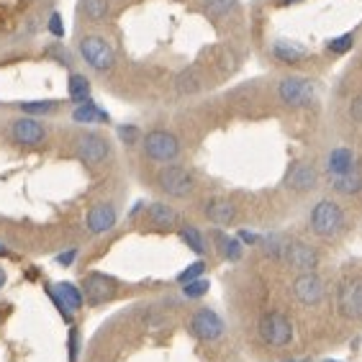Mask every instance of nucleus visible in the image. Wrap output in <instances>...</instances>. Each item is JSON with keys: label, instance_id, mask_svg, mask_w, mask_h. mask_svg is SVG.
Instances as JSON below:
<instances>
[{"label": "nucleus", "instance_id": "nucleus-1", "mask_svg": "<svg viewBox=\"0 0 362 362\" xmlns=\"http://www.w3.org/2000/svg\"><path fill=\"white\" fill-rule=\"evenodd\" d=\"M344 223H347L344 209L334 198H321L308 211V231L316 239H324V242H332V239L339 237L344 231Z\"/></svg>", "mask_w": 362, "mask_h": 362}, {"label": "nucleus", "instance_id": "nucleus-2", "mask_svg": "<svg viewBox=\"0 0 362 362\" xmlns=\"http://www.w3.org/2000/svg\"><path fill=\"white\" fill-rule=\"evenodd\" d=\"M141 152L149 162L173 165V162L180 160L182 141L177 139V134L168 132V129H152L141 136Z\"/></svg>", "mask_w": 362, "mask_h": 362}, {"label": "nucleus", "instance_id": "nucleus-3", "mask_svg": "<svg viewBox=\"0 0 362 362\" xmlns=\"http://www.w3.org/2000/svg\"><path fill=\"white\" fill-rule=\"evenodd\" d=\"M257 334L267 347L286 349L296 339V327H293L291 316L283 314V311H267L257 324Z\"/></svg>", "mask_w": 362, "mask_h": 362}, {"label": "nucleus", "instance_id": "nucleus-4", "mask_svg": "<svg viewBox=\"0 0 362 362\" xmlns=\"http://www.w3.org/2000/svg\"><path fill=\"white\" fill-rule=\"evenodd\" d=\"M77 52H80V59L95 72H111L116 67V49L103 36L85 34L77 44Z\"/></svg>", "mask_w": 362, "mask_h": 362}, {"label": "nucleus", "instance_id": "nucleus-5", "mask_svg": "<svg viewBox=\"0 0 362 362\" xmlns=\"http://www.w3.org/2000/svg\"><path fill=\"white\" fill-rule=\"evenodd\" d=\"M278 100L286 108H308L316 100V85L311 77L286 75L278 83Z\"/></svg>", "mask_w": 362, "mask_h": 362}, {"label": "nucleus", "instance_id": "nucleus-6", "mask_svg": "<svg viewBox=\"0 0 362 362\" xmlns=\"http://www.w3.org/2000/svg\"><path fill=\"white\" fill-rule=\"evenodd\" d=\"M157 185H160V190L168 195V198L182 201V198H190V195L195 193L198 180H195V175L190 173L188 168L173 162V165H165V168L157 173Z\"/></svg>", "mask_w": 362, "mask_h": 362}, {"label": "nucleus", "instance_id": "nucleus-7", "mask_svg": "<svg viewBox=\"0 0 362 362\" xmlns=\"http://www.w3.org/2000/svg\"><path fill=\"white\" fill-rule=\"evenodd\" d=\"M291 293L300 306L314 308L327 298V280L321 278L319 272H296V278L291 283Z\"/></svg>", "mask_w": 362, "mask_h": 362}, {"label": "nucleus", "instance_id": "nucleus-8", "mask_svg": "<svg viewBox=\"0 0 362 362\" xmlns=\"http://www.w3.org/2000/svg\"><path fill=\"white\" fill-rule=\"evenodd\" d=\"M337 311L341 319L362 321V275L341 280L337 288Z\"/></svg>", "mask_w": 362, "mask_h": 362}, {"label": "nucleus", "instance_id": "nucleus-9", "mask_svg": "<svg viewBox=\"0 0 362 362\" xmlns=\"http://www.w3.org/2000/svg\"><path fill=\"white\" fill-rule=\"evenodd\" d=\"M75 154H77V160L85 162L88 168H98V165H103V162L111 157V141L105 139L103 134L85 132L77 136Z\"/></svg>", "mask_w": 362, "mask_h": 362}, {"label": "nucleus", "instance_id": "nucleus-10", "mask_svg": "<svg viewBox=\"0 0 362 362\" xmlns=\"http://www.w3.org/2000/svg\"><path fill=\"white\" fill-rule=\"evenodd\" d=\"M190 334L201 341H218L226 334V324L214 308H198L190 316Z\"/></svg>", "mask_w": 362, "mask_h": 362}, {"label": "nucleus", "instance_id": "nucleus-11", "mask_svg": "<svg viewBox=\"0 0 362 362\" xmlns=\"http://www.w3.org/2000/svg\"><path fill=\"white\" fill-rule=\"evenodd\" d=\"M283 262L293 272H316L321 265V257H319V250L311 247L308 242H303V239H288Z\"/></svg>", "mask_w": 362, "mask_h": 362}, {"label": "nucleus", "instance_id": "nucleus-12", "mask_svg": "<svg viewBox=\"0 0 362 362\" xmlns=\"http://www.w3.org/2000/svg\"><path fill=\"white\" fill-rule=\"evenodd\" d=\"M116 291H119V283H116L111 275H105V272H90V275L83 280L85 300H88L90 306H103V303H108V300L116 296Z\"/></svg>", "mask_w": 362, "mask_h": 362}, {"label": "nucleus", "instance_id": "nucleus-13", "mask_svg": "<svg viewBox=\"0 0 362 362\" xmlns=\"http://www.w3.org/2000/svg\"><path fill=\"white\" fill-rule=\"evenodd\" d=\"M11 139L18 146H42L47 141V126L36 116H21L11 124Z\"/></svg>", "mask_w": 362, "mask_h": 362}, {"label": "nucleus", "instance_id": "nucleus-14", "mask_svg": "<svg viewBox=\"0 0 362 362\" xmlns=\"http://www.w3.org/2000/svg\"><path fill=\"white\" fill-rule=\"evenodd\" d=\"M283 185H286L291 193H298V195L311 193V190L319 188V170H316L311 162H293Z\"/></svg>", "mask_w": 362, "mask_h": 362}, {"label": "nucleus", "instance_id": "nucleus-15", "mask_svg": "<svg viewBox=\"0 0 362 362\" xmlns=\"http://www.w3.org/2000/svg\"><path fill=\"white\" fill-rule=\"evenodd\" d=\"M116 221H119V209L111 201H100L88 211L85 229L90 231V234H95V237H100V234H108L116 226Z\"/></svg>", "mask_w": 362, "mask_h": 362}, {"label": "nucleus", "instance_id": "nucleus-16", "mask_svg": "<svg viewBox=\"0 0 362 362\" xmlns=\"http://www.w3.org/2000/svg\"><path fill=\"white\" fill-rule=\"evenodd\" d=\"M203 216L218 229L231 226L234 218H237V203L229 201V198H209L206 206H203Z\"/></svg>", "mask_w": 362, "mask_h": 362}, {"label": "nucleus", "instance_id": "nucleus-17", "mask_svg": "<svg viewBox=\"0 0 362 362\" xmlns=\"http://www.w3.org/2000/svg\"><path fill=\"white\" fill-rule=\"evenodd\" d=\"M270 57L278 64H286V67H296L303 59H308V49L298 42H291V39H278V42L270 47Z\"/></svg>", "mask_w": 362, "mask_h": 362}, {"label": "nucleus", "instance_id": "nucleus-18", "mask_svg": "<svg viewBox=\"0 0 362 362\" xmlns=\"http://www.w3.org/2000/svg\"><path fill=\"white\" fill-rule=\"evenodd\" d=\"M355 168H357V157L349 146H334V149L327 154V162H324V173H327L329 177L344 175Z\"/></svg>", "mask_w": 362, "mask_h": 362}, {"label": "nucleus", "instance_id": "nucleus-19", "mask_svg": "<svg viewBox=\"0 0 362 362\" xmlns=\"http://www.w3.org/2000/svg\"><path fill=\"white\" fill-rule=\"evenodd\" d=\"M329 188L334 195H341V198H352V195L362 193V170L357 165L355 170H349L344 175H334L329 177Z\"/></svg>", "mask_w": 362, "mask_h": 362}, {"label": "nucleus", "instance_id": "nucleus-20", "mask_svg": "<svg viewBox=\"0 0 362 362\" xmlns=\"http://www.w3.org/2000/svg\"><path fill=\"white\" fill-rule=\"evenodd\" d=\"M146 216H149V223L157 226V229H177L180 226V214L170 203H149L146 206Z\"/></svg>", "mask_w": 362, "mask_h": 362}, {"label": "nucleus", "instance_id": "nucleus-21", "mask_svg": "<svg viewBox=\"0 0 362 362\" xmlns=\"http://www.w3.org/2000/svg\"><path fill=\"white\" fill-rule=\"evenodd\" d=\"M72 121L75 124H108L111 116L95 103V100H85V103L75 105V111H72Z\"/></svg>", "mask_w": 362, "mask_h": 362}, {"label": "nucleus", "instance_id": "nucleus-22", "mask_svg": "<svg viewBox=\"0 0 362 362\" xmlns=\"http://www.w3.org/2000/svg\"><path fill=\"white\" fill-rule=\"evenodd\" d=\"M54 291H57V296L62 298V303L67 306V311H70V314H77V311L88 303V300H85L83 286H75V283H67V280H62V283H57V286H54Z\"/></svg>", "mask_w": 362, "mask_h": 362}, {"label": "nucleus", "instance_id": "nucleus-23", "mask_svg": "<svg viewBox=\"0 0 362 362\" xmlns=\"http://www.w3.org/2000/svg\"><path fill=\"white\" fill-rule=\"evenodd\" d=\"M177 234H180L182 242L188 244V250L195 252L198 257H203V255L209 252V244H206L203 231L198 229V226H193V223H180V226H177Z\"/></svg>", "mask_w": 362, "mask_h": 362}, {"label": "nucleus", "instance_id": "nucleus-24", "mask_svg": "<svg viewBox=\"0 0 362 362\" xmlns=\"http://www.w3.org/2000/svg\"><path fill=\"white\" fill-rule=\"evenodd\" d=\"M67 93H70V100L75 105L90 100V80L80 72H72L70 80H67Z\"/></svg>", "mask_w": 362, "mask_h": 362}, {"label": "nucleus", "instance_id": "nucleus-25", "mask_svg": "<svg viewBox=\"0 0 362 362\" xmlns=\"http://www.w3.org/2000/svg\"><path fill=\"white\" fill-rule=\"evenodd\" d=\"M216 242H218V252H221L223 259L239 262V259L244 257V244L239 237H226V234H218L216 231Z\"/></svg>", "mask_w": 362, "mask_h": 362}, {"label": "nucleus", "instance_id": "nucleus-26", "mask_svg": "<svg viewBox=\"0 0 362 362\" xmlns=\"http://www.w3.org/2000/svg\"><path fill=\"white\" fill-rule=\"evenodd\" d=\"M80 13L93 23H100L111 13V3L108 0H80Z\"/></svg>", "mask_w": 362, "mask_h": 362}, {"label": "nucleus", "instance_id": "nucleus-27", "mask_svg": "<svg viewBox=\"0 0 362 362\" xmlns=\"http://www.w3.org/2000/svg\"><path fill=\"white\" fill-rule=\"evenodd\" d=\"M288 239L291 237H283V234H265L262 237V250H265V255L270 259H278V262H283V257H286V247H288Z\"/></svg>", "mask_w": 362, "mask_h": 362}, {"label": "nucleus", "instance_id": "nucleus-28", "mask_svg": "<svg viewBox=\"0 0 362 362\" xmlns=\"http://www.w3.org/2000/svg\"><path fill=\"white\" fill-rule=\"evenodd\" d=\"M198 6L214 18H226L239 8V0H198Z\"/></svg>", "mask_w": 362, "mask_h": 362}, {"label": "nucleus", "instance_id": "nucleus-29", "mask_svg": "<svg viewBox=\"0 0 362 362\" xmlns=\"http://www.w3.org/2000/svg\"><path fill=\"white\" fill-rule=\"evenodd\" d=\"M198 88H201V75H198V70H193V67L182 70L180 75L175 77V90L182 93V95H190V93H195Z\"/></svg>", "mask_w": 362, "mask_h": 362}, {"label": "nucleus", "instance_id": "nucleus-30", "mask_svg": "<svg viewBox=\"0 0 362 362\" xmlns=\"http://www.w3.org/2000/svg\"><path fill=\"white\" fill-rule=\"evenodd\" d=\"M18 108L26 116H49V113H54L59 108V103L57 100H21Z\"/></svg>", "mask_w": 362, "mask_h": 362}, {"label": "nucleus", "instance_id": "nucleus-31", "mask_svg": "<svg viewBox=\"0 0 362 362\" xmlns=\"http://www.w3.org/2000/svg\"><path fill=\"white\" fill-rule=\"evenodd\" d=\"M352 47H355V34H341V36H334V39H329L327 42V52L334 57L347 54Z\"/></svg>", "mask_w": 362, "mask_h": 362}, {"label": "nucleus", "instance_id": "nucleus-32", "mask_svg": "<svg viewBox=\"0 0 362 362\" xmlns=\"http://www.w3.org/2000/svg\"><path fill=\"white\" fill-rule=\"evenodd\" d=\"M116 134H119V141L124 146H134L136 141H141V132L136 124H119L116 126Z\"/></svg>", "mask_w": 362, "mask_h": 362}, {"label": "nucleus", "instance_id": "nucleus-33", "mask_svg": "<svg viewBox=\"0 0 362 362\" xmlns=\"http://www.w3.org/2000/svg\"><path fill=\"white\" fill-rule=\"evenodd\" d=\"M209 291H211V283L206 278L190 280V283H185V286H182V296H185V298H190V300L203 298Z\"/></svg>", "mask_w": 362, "mask_h": 362}, {"label": "nucleus", "instance_id": "nucleus-34", "mask_svg": "<svg viewBox=\"0 0 362 362\" xmlns=\"http://www.w3.org/2000/svg\"><path fill=\"white\" fill-rule=\"evenodd\" d=\"M206 270H209V265H206L203 259H195L193 265H188L185 270L180 272V275H177V283H180V286H185V283H190V280L203 278V275H206Z\"/></svg>", "mask_w": 362, "mask_h": 362}, {"label": "nucleus", "instance_id": "nucleus-35", "mask_svg": "<svg viewBox=\"0 0 362 362\" xmlns=\"http://www.w3.org/2000/svg\"><path fill=\"white\" fill-rule=\"evenodd\" d=\"M47 296H49V298H52V303H54V306H57V311H59V316H62V319L67 321V324H70V321H72V314H70V311H67V306H64V303H62V298L57 296L54 286H47Z\"/></svg>", "mask_w": 362, "mask_h": 362}, {"label": "nucleus", "instance_id": "nucleus-36", "mask_svg": "<svg viewBox=\"0 0 362 362\" xmlns=\"http://www.w3.org/2000/svg\"><path fill=\"white\" fill-rule=\"evenodd\" d=\"M347 113H349V119L355 121L357 126H362V93H357V95L349 100Z\"/></svg>", "mask_w": 362, "mask_h": 362}, {"label": "nucleus", "instance_id": "nucleus-37", "mask_svg": "<svg viewBox=\"0 0 362 362\" xmlns=\"http://www.w3.org/2000/svg\"><path fill=\"white\" fill-rule=\"evenodd\" d=\"M47 26H49V34L54 36V39H62V36H64L62 16L57 13V11H54V13H52V16H49V23H47Z\"/></svg>", "mask_w": 362, "mask_h": 362}, {"label": "nucleus", "instance_id": "nucleus-38", "mask_svg": "<svg viewBox=\"0 0 362 362\" xmlns=\"http://www.w3.org/2000/svg\"><path fill=\"white\" fill-rule=\"evenodd\" d=\"M67 352H70V362H77L80 355V332L75 327L70 329V339H67Z\"/></svg>", "mask_w": 362, "mask_h": 362}, {"label": "nucleus", "instance_id": "nucleus-39", "mask_svg": "<svg viewBox=\"0 0 362 362\" xmlns=\"http://www.w3.org/2000/svg\"><path fill=\"white\" fill-rule=\"evenodd\" d=\"M237 237L242 239L244 247H257V244H262V234H255V231H250V229H239Z\"/></svg>", "mask_w": 362, "mask_h": 362}, {"label": "nucleus", "instance_id": "nucleus-40", "mask_svg": "<svg viewBox=\"0 0 362 362\" xmlns=\"http://www.w3.org/2000/svg\"><path fill=\"white\" fill-rule=\"evenodd\" d=\"M77 247H72V250H64L62 255H57V265H62V267H70V265H75V259H77Z\"/></svg>", "mask_w": 362, "mask_h": 362}, {"label": "nucleus", "instance_id": "nucleus-41", "mask_svg": "<svg viewBox=\"0 0 362 362\" xmlns=\"http://www.w3.org/2000/svg\"><path fill=\"white\" fill-rule=\"evenodd\" d=\"M298 3H303V0H275V6H278V8H288V6H298Z\"/></svg>", "mask_w": 362, "mask_h": 362}, {"label": "nucleus", "instance_id": "nucleus-42", "mask_svg": "<svg viewBox=\"0 0 362 362\" xmlns=\"http://www.w3.org/2000/svg\"><path fill=\"white\" fill-rule=\"evenodd\" d=\"M283 362H314L311 357H288V360H283Z\"/></svg>", "mask_w": 362, "mask_h": 362}, {"label": "nucleus", "instance_id": "nucleus-43", "mask_svg": "<svg viewBox=\"0 0 362 362\" xmlns=\"http://www.w3.org/2000/svg\"><path fill=\"white\" fill-rule=\"evenodd\" d=\"M0 257H11V250L3 242H0Z\"/></svg>", "mask_w": 362, "mask_h": 362}, {"label": "nucleus", "instance_id": "nucleus-44", "mask_svg": "<svg viewBox=\"0 0 362 362\" xmlns=\"http://www.w3.org/2000/svg\"><path fill=\"white\" fill-rule=\"evenodd\" d=\"M6 280H8L6 270H3V267H0V291H3V286H6Z\"/></svg>", "mask_w": 362, "mask_h": 362}, {"label": "nucleus", "instance_id": "nucleus-45", "mask_svg": "<svg viewBox=\"0 0 362 362\" xmlns=\"http://www.w3.org/2000/svg\"><path fill=\"white\" fill-rule=\"evenodd\" d=\"M324 362H337V360H324Z\"/></svg>", "mask_w": 362, "mask_h": 362}]
</instances>
